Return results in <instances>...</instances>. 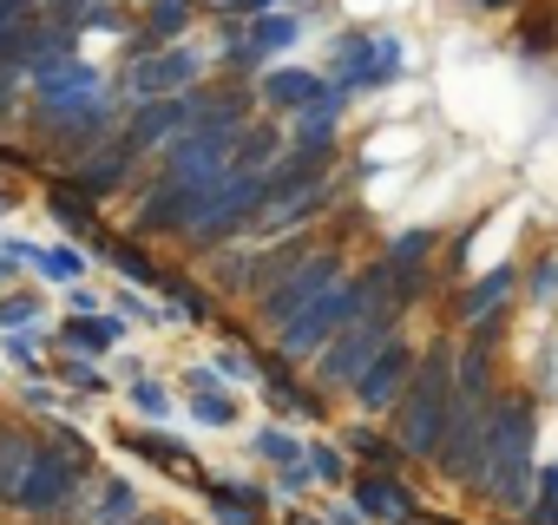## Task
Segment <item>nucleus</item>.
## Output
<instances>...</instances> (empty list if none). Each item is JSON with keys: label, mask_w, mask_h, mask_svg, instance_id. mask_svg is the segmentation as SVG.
I'll list each match as a JSON object with an SVG mask.
<instances>
[{"label": "nucleus", "mask_w": 558, "mask_h": 525, "mask_svg": "<svg viewBox=\"0 0 558 525\" xmlns=\"http://www.w3.org/2000/svg\"><path fill=\"white\" fill-rule=\"evenodd\" d=\"M349 447H355V453H362V460H381V466H388V460H395V447H388V440H381V434H368V427H349Z\"/></svg>", "instance_id": "nucleus-13"}, {"label": "nucleus", "mask_w": 558, "mask_h": 525, "mask_svg": "<svg viewBox=\"0 0 558 525\" xmlns=\"http://www.w3.org/2000/svg\"><path fill=\"white\" fill-rule=\"evenodd\" d=\"M250 453H256V460H276V466H290V460H303V447H296L290 434H276V427H263V434L250 440Z\"/></svg>", "instance_id": "nucleus-11"}, {"label": "nucleus", "mask_w": 558, "mask_h": 525, "mask_svg": "<svg viewBox=\"0 0 558 525\" xmlns=\"http://www.w3.org/2000/svg\"><path fill=\"white\" fill-rule=\"evenodd\" d=\"M506 296H512V262H506V270H493V277H480V283L466 290V303H460V322H480V316H493Z\"/></svg>", "instance_id": "nucleus-9"}, {"label": "nucleus", "mask_w": 558, "mask_h": 525, "mask_svg": "<svg viewBox=\"0 0 558 525\" xmlns=\"http://www.w3.org/2000/svg\"><path fill=\"white\" fill-rule=\"evenodd\" d=\"M532 434H538V420H532V407L525 401H499L493 407V427H486V460H480V479H473V492L493 505V512H525L532 505V492H538V466H532Z\"/></svg>", "instance_id": "nucleus-1"}, {"label": "nucleus", "mask_w": 558, "mask_h": 525, "mask_svg": "<svg viewBox=\"0 0 558 525\" xmlns=\"http://www.w3.org/2000/svg\"><path fill=\"white\" fill-rule=\"evenodd\" d=\"M27 316H40V303H27V296H14V303H0V322H27Z\"/></svg>", "instance_id": "nucleus-15"}, {"label": "nucleus", "mask_w": 558, "mask_h": 525, "mask_svg": "<svg viewBox=\"0 0 558 525\" xmlns=\"http://www.w3.org/2000/svg\"><path fill=\"white\" fill-rule=\"evenodd\" d=\"M303 460H310V473H316V486H342L349 479V460L329 447V440H316V447H303Z\"/></svg>", "instance_id": "nucleus-10"}, {"label": "nucleus", "mask_w": 558, "mask_h": 525, "mask_svg": "<svg viewBox=\"0 0 558 525\" xmlns=\"http://www.w3.org/2000/svg\"><path fill=\"white\" fill-rule=\"evenodd\" d=\"M132 407L151 414V420H165V414H171V394H165L158 381H132Z\"/></svg>", "instance_id": "nucleus-12"}, {"label": "nucleus", "mask_w": 558, "mask_h": 525, "mask_svg": "<svg viewBox=\"0 0 558 525\" xmlns=\"http://www.w3.org/2000/svg\"><path fill=\"white\" fill-rule=\"evenodd\" d=\"M125 447H132V453H145L151 466H165L171 479H191V486H204V460H197V453H184V447H171L165 434H151V427H145V434H125Z\"/></svg>", "instance_id": "nucleus-6"}, {"label": "nucleus", "mask_w": 558, "mask_h": 525, "mask_svg": "<svg viewBox=\"0 0 558 525\" xmlns=\"http://www.w3.org/2000/svg\"><path fill=\"white\" fill-rule=\"evenodd\" d=\"M329 525H368V512H362V505H336Z\"/></svg>", "instance_id": "nucleus-17"}, {"label": "nucleus", "mask_w": 558, "mask_h": 525, "mask_svg": "<svg viewBox=\"0 0 558 525\" xmlns=\"http://www.w3.org/2000/svg\"><path fill=\"white\" fill-rule=\"evenodd\" d=\"M355 505H362L368 518H381V525H401L408 512H421L414 492H408L401 479H388V473H362V479H355Z\"/></svg>", "instance_id": "nucleus-4"}, {"label": "nucleus", "mask_w": 558, "mask_h": 525, "mask_svg": "<svg viewBox=\"0 0 558 525\" xmlns=\"http://www.w3.org/2000/svg\"><path fill=\"white\" fill-rule=\"evenodd\" d=\"M125 525H165V512H138V518H125Z\"/></svg>", "instance_id": "nucleus-19"}, {"label": "nucleus", "mask_w": 558, "mask_h": 525, "mask_svg": "<svg viewBox=\"0 0 558 525\" xmlns=\"http://www.w3.org/2000/svg\"><path fill=\"white\" fill-rule=\"evenodd\" d=\"M204 499H210V512H217V525H263V486H243V479H217V486H204Z\"/></svg>", "instance_id": "nucleus-5"}, {"label": "nucleus", "mask_w": 558, "mask_h": 525, "mask_svg": "<svg viewBox=\"0 0 558 525\" xmlns=\"http://www.w3.org/2000/svg\"><path fill=\"white\" fill-rule=\"evenodd\" d=\"M184 401H191V414H197L204 427H230V420H236V401H230L204 368H191V375H184Z\"/></svg>", "instance_id": "nucleus-7"}, {"label": "nucleus", "mask_w": 558, "mask_h": 525, "mask_svg": "<svg viewBox=\"0 0 558 525\" xmlns=\"http://www.w3.org/2000/svg\"><path fill=\"white\" fill-rule=\"evenodd\" d=\"M138 512H145L138 486H132V479H106L99 499H93V512H86V525H125V518H138Z\"/></svg>", "instance_id": "nucleus-8"}, {"label": "nucleus", "mask_w": 558, "mask_h": 525, "mask_svg": "<svg viewBox=\"0 0 558 525\" xmlns=\"http://www.w3.org/2000/svg\"><path fill=\"white\" fill-rule=\"evenodd\" d=\"M408 381H414V355H408L401 342H381L375 362L355 375V394H362V407H388V401H401Z\"/></svg>", "instance_id": "nucleus-3"}, {"label": "nucleus", "mask_w": 558, "mask_h": 525, "mask_svg": "<svg viewBox=\"0 0 558 525\" xmlns=\"http://www.w3.org/2000/svg\"><path fill=\"white\" fill-rule=\"evenodd\" d=\"M401 525H434V518H427V512H408V518H401Z\"/></svg>", "instance_id": "nucleus-20"}, {"label": "nucleus", "mask_w": 558, "mask_h": 525, "mask_svg": "<svg viewBox=\"0 0 558 525\" xmlns=\"http://www.w3.org/2000/svg\"><path fill=\"white\" fill-rule=\"evenodd\" d=\"M40 262H47V277H60V283H66V277H80V270H86V262H80V249H47V256H40Z\"/></svg>", "instance_id": "nucleus-14"}, {"label": "nucleus", "mask_w": 558, "mask_h": 525, "mask_svg": "<svg viewBox=\"0 0 558 525\" xmlns=\"http://www.w3.org/2000/svg\"><path fill=\"white\" fill-rule=\"evenodd\" d=\"M447 407H453L447 375H440V362H427V368L401 388V401H395L401 447H408V453H434V447H440V434H447Z\"/></svg>", "instance_id": "nucleus-2"}, {"label": "nucleus", "mask_w": 558, "mask_h": 525, "mask_svg": "<svg viewBox=\"0 0 558 525\" xmlns=\"http://www.w3.org/2000/svg\"><path fill=\"white\" fill-rule=\"evenodd\" d=\"M217 368H223V381H250V375H256V368H250V362H243V355H223V362H217Z\"/></svg>", "instance_id": "nucleus-16"}, {"label": "nucleus", "mask_w": 558, "mask_h": 525, "mask_svg": "<svg viewBox=\"0 0 558 525\" xmlns=\"http://www.w3.org/2000/svg\"><path fill=\"white\" fill-rule=\"evenodd\" d=\"M538 492H551V499H558V466H545V473H538Z\"/></svg>", "instance_id": "nucleus-18"}]
</instances>
